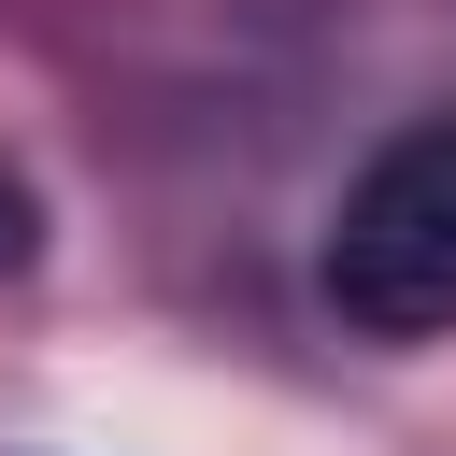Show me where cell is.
<instances>
[{
  "label": "cell",
  "mask_w": 456,
  "mask_h": 456,
  "mask_svg": "<svg viewBox=\"0 0 456 456\" xmlns=\"http://www.w3.org/2000/svg\"><path fill=\"white\" fill-rule=\"evenodd\" d=\"M14 256H28V185L0 171V271H14Z\"/></svg>",
  "instance_id": "obj_2"
},
{
  "label": "cell",
  "mask_w": 456,
  "mask_h": 456,
  "mask_svg": "<svg viewBox=\"0 0 456 456\" xmlns=\"http://www.w3.org/2000/svg\"><path fill=\"white\" fill-rule=\"evenodd\" d=\"M328 314L356 342L456 328V114H413L356 157V185L328 214Z\"/></svg>",
  "instance_id": "obj_1"
}]
</instances>
